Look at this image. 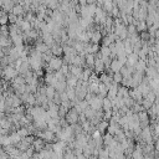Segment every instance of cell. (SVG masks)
<instances>
[{
	"label": "cell",
	"mask_w": 159,
	"mask_h": 159,
	"mask_svg": "<svg viewBox=\"0 0 159 159\" xmlns=\"http://www.w3.org/2000/svg\"><path fill=\"white\" fill-rule=\"evenodd\" d=\"M16 19H17V16L15 14H12V12H9L7 14V24H15L16 22Z\"/></svg>",
	"instance_id": "cell-8"
},
{
	"label": "cell",
	"mask_w": 159,
	"mask_h": 159,
	"mask_svg": "<svg viewBox=\"0 0 159 159\" xmlns=\"http://www.w3.org/2000/svg\"><path fill=\"white\" fill-rule=\"evenodd\" d=\"M138 36H139V39H140L143 42H147V41L150 39V35H149V32H148V30H147V29H145V30L139 31V32H138Z\"/></svg>",
	"instance_id": "cell-6"
},
{
	"label": "cell",
	"mask_w": 159,
	"mask_h": 159,
	"mask_svg": "<svg viewBox=\"0 0 159 159\" xmlns=\"http://www.w3.org/2000/svg\"><path fill=\"white\" fill-rule=\"evenodd\" d=\"M11 12H12V14H15L16 16H20V15H22V14H24V9H22V5H21V4H15V5L12 6V9H11Z\"/></svg>",
	"instance_id": "cell-5"
},
{
	"label": "cell",
	"mask_w": 159,
	"mask_h": 159,
	"mask_svg": "<svg viewBox=\"0 0 159 159\" xmlns=\"http://www.w3.org/2000/svg\"><path fill=\"white\" fill-rule=\"evenodd\" d=\"M45 144H46V142H45L42 138H40V137H35V138H34V142H32V147H34L35 152H41V150L43 149Z\"/></svg>",
	"instance_id": "cell-3"
},
{
	"label": "cell",
	"mask_w": 159,
	"mask_h": 159,
	"mask_svg": "<svg viewBox=\"0 0 159 159\" xmlns=\"http://www.w3.org/2000/svg\"><path fill=\"white\" fill-rule=\"evenodd\" d=\"M5 24H7V14L2 12L0 15V25H5Z\"/></svg>",
	"instance_id": "cell-9"
},
{
	"label": "cell",
	"mask_w": 159,
	"mask_h": 159,
	"mask_svg": "<svg viewBox=\"0 0 159 159\" xmlns=\"http://www.w3.org/2000/svg\"><path fill=\"white\" fill-rule=\"evenodd\" d=\"M78 111L75 108V107H70L65 114V119L70 123V124H73V123H77V119H78Z\"/></svg>",
	"instance_id": "cell-1"
},
{
	"label": "cell",
	"mask_w": 159,
	"mask_h": 159,
	"mask_svg": "<svg viewBox=\"0 0 159 159\" xmlns=\"http://www.w3.org/2000/svg\"><path fill=\"white\" fill-rule=\"evenodd\" d=\"M101 39H102V35H101V32L97 30V31H94V32L91 35L89 41H91L92 43H99V42H101Z\"/></svg>",
	"instance_id": "cell-4"
},
{
	"label": "cell",
	"mask_w": 159,
	"mask_h": 159,
	"mask_svg": "<svg viewBox=\"0 0 159 159\" xmlns=\"http://www.w3.org/2000/svg\"><path fill=\"white\" fill-rule=\"evenodd\" d=\"M122 78H123V76L119 73V71L114 72V73H113V76H112V80H113V82H114V83H118V84L120 83Z\"/></svg>",
	"instance_id": "cell-7"
},
{
	"label": "cell",
	"mask_w": 159,
	"mask_h": 159,
	"mask_svg": "<svg viewBox=\"0 0 159 159\" xmlns=\"http://www.w3.org/2000/svg\"><path fill=\"white\" fill-rule=\"evenodd\" d=\"M48 66L53 70V71H58L60 67L62 66V57H57V56H52L48 61Z\"/></svg>",
	"instance_id": "cell-2"
}]
</instances>
